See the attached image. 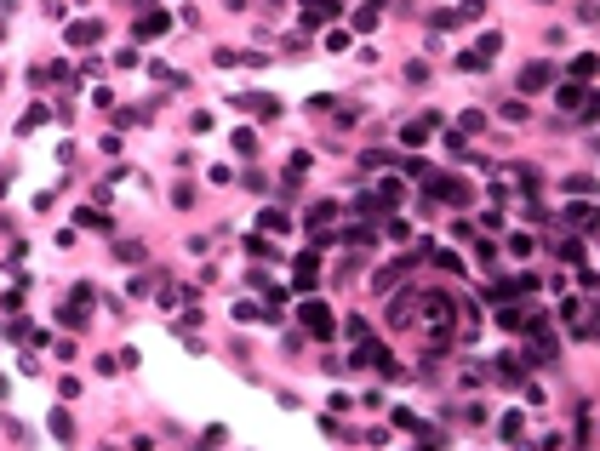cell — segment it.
<instances>
[{
    "instance_id": "obj_30",
    "label": "cell",
    "mask_w": 600,
    "mask_h": 451,
    "mask_svg": "<svg viewBox=\"0 0 600 451\" xmlns=\"http://www.w3.org/2000/svg\"><path fill=\"white\" fill-rule=\"evenodd\" d=\"M481 126H486V115H481V109H469V115L457 120V131H463V138H475V131H481Z\"/></svg>"
},
{
    "instance_id": "obj_4",
    "label": "cell",
    "mask_w": 600,
    "mask_h": 451,
    "mask_svg": "<svg viewBox=\"0 0 600 451\" xmlns=\"http://www.w3.org/2000/svg\"><path fill=\"white\" fill-rule=\"evenodd\" d=\"M297 326H309L315 337H332V332H337L332 308H326V303H315V297H304V303H297Z\"/></svg>"
},
{
    "instance_id": "obj_29",
    "label": "cell",
    "mask_w": 600,
    "mask_h": 451,
    "mask_svg": "<svg viewBox=\"0 0 600 451\" xmlns=\"http://www.w3.org/2000/svg\"><path fill=\"white\" fill-rule=\"evenodd\" d=\"M332 217H337V200H315L309 206V223H332Z\"/></svg>"
},
{
    "instance_id": "obj_41",
    "label": "cell",
    "mask_w": 600,
    "mask_h": 451,
    "mask_svg": "<svg viewBox=\"0 0 600 451\" xmlns=\"http://www.w3.org/2000/svg\"><path fill=\"white\" fill-rule=\"evenodd\" d=\"M183 303V286H160V308H178Z\"/></svg>"
},
{
    "instance_id": "obj_37",
    "label": "cell",
    "mask_w": 600,
    "mask_h": 451,
    "mask_svg": "<svg viewBox=\"0 0 600 451\" xmlns=\"http://www.w3.org/2000/svg\"><path fill=\"white\" fill-rule=\"evenodd\" d=\"M246 257H257V263H269V257H275V246H269V240H246Z\"/></svg>"
},
{
    "instance_id": "obj_16",
    "label": "cell",
    "mask_w": 600,
    "mask_h": 451,
    "mask_svg": "<svg viewBox=\"0 0 600 451\" xmlns=\"http://www.w3.org/2000/svg\"><path fill=\"white\" fill-rule=\"evenodd\" d=\"M292 275H297L292 286H297V292H304V297H309V292L320 286V280H315V251H304V257H297V268H292Z\"/></svg>"
},
{
    "instance_id": "obj_28",
    "label": "cell",
    "mask_w": 600,
    "mask_h": 451,
    "mask_svg": "<svg viewBox=\"0 0 600 451\" xmlns=\"http://www.w3.org/2000/svg\"><path fill=\"white\" fill-rule=\"evenodd\" d=\"M452 12H457V23H475L486 12V0H463V6H452Z\"/></svg>"
},
{
    "instance_id": "obj_31",
    "label": "cell",
    "mask_w": 600,
    "mask_h": 451,
    "mask_svg": "<svg viewBox=\"0 0 600 451\" xmlns=\"http://www.w3.org/2000/svg\"><path fill=\"white\" fill-rule=\"evenodd\" d=\"M566 195H594V177H589V171H578V177H566Z\"/></svg>"
},
{
    "instance_id": "obj_9",
    "label": "cell",
    "mask_w": 600,
    "mask_h": 451,
    "mask_svg": "<svg viewBox=\"0 0 600 451\" xmlns=\"http://www.w3.org/2000/svg\"><path fill=\"white\" fill-rule=\"evenodd\" d=\"M297 6H304V29H320L343 12V0H297Z\"/></svg>"
},
{
    "instance_id": "obj_10",
    "label": "cell",
    "mask_w": 600,
    "mask_h": 451,
    "mask_svg": "<svg viewBox=\"0 0 600 451\" xmlns=\"http://www.w3.org/2000/svg\"><path fill=\"white\" fill-rule=\"evenodd\" d=\"M235 109H252V115H263V120H275V115H280L275 92H246V98H235Z\"/></svg>"
},
{
    "instance_id": "obj_3",
    "label": "cell",
    "mask_w": 600,
    "mask_h": 451,
    "mask_svg": "<svg viewBox=\"0 0 600 451\" xmlns=\"http://www.w3.org/2000/svg\"><path fill=\"white\" fill-rule=\"evenodd\" d=\"M497 52H503V34H492V29H486L475 46H463V52H457V69H469V74H475V69H492V58H497Z\"/></svg>"
},
{
    "instance_id": "obj_44",
    "label": "cell",
    "mask_w": 600,
    "mask_h": 451,
    "mask_svg": "<svg viewBox=\"0 0 600 451\" xmlns=\"http://www.w3.org/2000/svg\"><path fill=\"white\" fill-rule=\"evenodd\" d=\"M263 6H280V0H263Z\"/></svg>"
},
{
    "instance_id": "obj_21",
    "label": "cell",
    "mask_w": 600,
    "mask_h": 451,
    "mask_svg": "<svg viewBox=\"0 0 600 451\" xmlns=\"http://www.w3.org/2000/svg\"><path fill=\"white\" fill-rule=\"evenodd\" d=\"M115 257L120 263H143L149 251H143V240H115Z\"/></svg>"
},
{
    "instance_id": "obj_36",
    "label": "cell",
    "mask_w": 600,
    "mask_h": 451,
    "mask_svg": "<svg viewBox=\"0 0 600 451\" xmlns=\"http://www.w3.org/2000/svg\"><path fill=\"white\" fill-rule=\"evenodd\" d=\"M257 223H263V229H269V235H286V211H263V217H257Z\"/></svg>"
},
{
    "instance_id": "obj_12",
    "label": "cell",
    "mask_w": 600,
    "mask_h": 451,
    "mask_svg": "<svg viewBox=\"0 0 600 451\" xmlns=\"http://www.w3.org/2000/svg\"><path fill=\"white\" fill-rule=\"evenodd\" d=\"M594 92H589V86L583 80H561V92H554V103H561V109H583Z\"/></svg>"
},
{
    "instance_id": "obj_14",
    "label": "cell",
    "mask_w": 600,
    "mask_h": 451,
    "mask_svg": "<svg viewBox=\"0 0 600 451\" xmlns=\"http://www.w3.org/2000/svg\"><path fill=\"white\" fill-rule=\"evenodd\" d=\"M497 440L521 445V440H526V412H503V423H497Z\"/></svg>"
},
{
    "instance_id": "obj_38",
    "label": "cell",
    "mask_w": 600,
    "mask_h": 451,
    "mask_svg": "<svg viewBox=\"0 0 600 451\" xmlns=\"http://www.w3.org/2000/svg\"><path fill=\"white\" fill-rule=\"evenodd\" d=\"M355 29H377V6H372V0H366V6L355 12Z\"/></svg>"
},
{
    "instance_id": "obj_5",
    "label": "cell",
    "mask_w": 600,
    "mask_h": 451,
    "mask_svg": "<svg viewBox=\"0 0 600 451\" xmlns=\"http://www.w3.org/2000/svg\"><path fill=\"white\" fill-rule=\"evenodd\" d=\"M435 131H441V115L429 109V115H417V120H406V126H400V149H423L429 138H435Z\"/></svg>"
},
{
    "instance_id": "obj_20",
    "label": "cell",
    "mask_w": 600,
    "mask_h": 451,
    "mask_svg": "<svg viewBox=\"0 0 600 451\" xmlns=\"http://www.w3.org/2000/svg\"><path fill=\"white\" fill-rule=\"evenodd\" d=\"M74 223H80V229H115V223H109L98 206H80V211H74Z\"/></svg>"
},
{
    "instance_id": "obj_40",
    "label": "cell",
    "mask_w": 600,
    "mask_h": 451,
    "mask_svg": "<svg viewBox=\"0 0 600 451\" xmlns=\"http://www.w3.org/2000/svg\"><path fill=\"white\" fill-rule=\"evenodd\" d=\"M509 251L514 257H532V235H509Z\"/></svg>"
},
{
    "instance_id": "obj_32",
    "label": "cell",
    "mask_w": 600,
    "mask_h": 451,
    "mask_svg": "<svg viewBox=\"0 0 600 451\" xmlns=\"http://www.w3.org/2000/svg\"><path fill=\"white\" fill-rule=\"evenodd\" d=\"M429 257H435V268H441V275H463V263H457L452 251H429Z\"/></svg>"
},
{
    "instance_id": "obj_25",
    "label": "cell",
    "mask_w": 600,
    "mask_h": 451,
    "mask_svg": "<svg viewBox=\"0 0 600 451\" xmlns=\"http://www.w3.org/2000/svg\"><path fill=\"white\" fill-rule=\"evenodd\" d=\"M52 440H74V417L69 412H52Z\"/></svg>"
},
{
    "instance_id": "obj_19",
    "label": "cell",
    "mask_w": 600,
    "mask_h": 451,
    "mask_svg": "<svg viewBox=\"0 0 600 451\" xmlns=\"http://www.w3.org/2000/svg\"><path fill=\"white\" fill-rule=\"evenodd\" d=\"M23 297H29V280H18V286H6V292H0V308H6V314H18V308H23Z\"/></svg>"
},
{
    "instance_id": "obj_34",
    "label": "cell",
    "mask_w": 600,
    "mask_h": 451,
    "mask_svg": "<svg viewBox=\"0 0 600 451\" xmlns=\"http://www.w3.org/2000/svg\"><path fill=\"white\" fill-rule=\"evenodd\" d=\"M395 429H406V434H417V429H423V417H417V412H406V405H400V412H395Z\"/></svg>"
},
{
    "instance_id": "obj_42",
    "label": "cell",
    "mask_w": 600,
    "mask_h": 451,
    "mask_svg": "<svg viewBox=\"0 0 600 451\" xmlns=\"http://www.w3.org/2000/svg\"><path fill=\"white\" fill-rule=\"evenodd\" d=\"M171 206H183V211H189V206H195V189H189V183H178V189H171Z\"/></svg>"
},
{
    "instance_id": "obj_13",
    "label": "cell",
    "mask_w": 600,
    "mask_h": 451,
    "mask_svg": "<svg viewBox=\"0 0 600 451\" xmlns=\"http://www.w3.org/2000/svg\"><path fill=\"white\" fill-rule=\"evenodd\" d=\"M549 80H554V69H549V63L537 58V63H526V69H521V92H543Z\"/></svg>"
},
{
    "instance_id": "obj_11",
    "label": "cell",
    "mask_w": 600,
    "mask_h": 451,
    "mask_svg": "<svg viewBox=\"0 0 600 451\" xmlns=\"http://www.w3.org/2000/svg\"><path fill=\"white\" fill-rule=\"evenodd\" d=\"M98 40H103V23H98V18L69 23V46H98Z\"/></svg>"
},
{
    "instance_id": "obj_1",
    "label": "cell",
    "mask_w": 600,
    "mask_h": 451,
    "mask_svg": "<svg viewBox=\"0 0 600 451\" xmlns=\"http://www.w3.org/2000/svg\"><path fill=\"white\" fill-rule=\"evenodd\" d=\"M417 308H423L429 332H435V348H429V354H446V343H452V297L446 292H429V297H417Z\"/></svg>"
},
{
    "instance_id": "obj_26",
    "label": "cell",
    "mask_w": 600,
    "mask_h": 451,
    "mask_svg": "<svg viewBox=\"0 0 600 451\" xmlns=\"http://www.w3.org/2000/svg\"><path fill=\"white\" fill-rule=\"evenodd\" d=\"M349 46H355L349 29H332V34H326V52H349Z\"/></svg>"
},
{
    "instance_id": "obj_2",
    "label": "cell",
    "mask_w": 600,
    "mask_h": 451,
    "mask_svg": "<svg viewBox=\"0 0 600 451\" xmlns=\"http://www.w3.org/2000/svg\"><path fill=\"white\" fill-rule=\"evenodd\" d=\"M423 183H429V200H441V206H469L475 200V189L463 183V177H452V171H423Z\"/></svg>"
},
{
    "instance_id": "obj_27",
    "label": "cell",
    "mask_w": 600,
    "mask_h": 451,
    "mask_svg": "<svg viewBox=\"0 0 600 451\" xmlns=\"http://www.w3.org/2000/svg\"><path fill=\"white\" fill-rule=\"evenodd\" d=\"M372 286H377V292H395V286H400V268H377Z\"/></svg>"
},
{
    "instance_id": "obj_43",
    "label": "cell",
    "mask_w": 600,
    "mask_h": 451,
    "mask_svg": "<svg viewBox=\"0 0 600 451\" xmlns=\"http://www.w3.org/2000/svg\"><path fill=\"white\" fill-rule=\"evenodd\" d=\"M189 126H195V131H211L218 120H211V109H195V115H189Z\"/></svg>"
},
{
    "instance_id": "obj_17",
    "label": "cell",
    "mask_w": 600,
    "mask_h": 451,
    "mask_svg": "<svg viewBox=\"0 0 600 451\" xmlns=\"http://www.w3.org/2000/svg\"><path fill=\"white\" fill-rule=\"evenodd\" d=\"M166 29H171V12H166V6H160V12H143V18H138V34H143V40H149V34H166Z\"/></svg>"
},
{
    "instance_id": "obj_15",
    "label": "cell",
    "mask_w": 600,
    "mask_h": 451,
    "mask_svg": "<svg viewBox=\"0 0 600 451\" xmlns=\"http://www.w3.org/2000/svg\"><path fill=\"white\" fill-rule=\"evenodd\" d=\"M412 314H417V292H400L389 303V326H412Z\"/></svg>"
},
{
    "instance_id": "obj_33",
    "label": "cell",
    "mask_w": 600,
    "mask_h": 451,
    "mask_svg": "<svg viewBox=\"0 0 600 451\" xmlns=\"http://www.w3.org/2000/svg\"><path fill=\"white\" fill-rule=\"evenodd\" d=\"M34 126H46V109H40V103H34V109H23V120H18V131H34Z\"/></svg>"
},
{
    "instance_id": "obj_39",
    "label": "cell",
    "mask_w": 600,
    "mask_h": 451,
    "mask_svg": "<svg viewBox=\"0 0 600 451\" xmlns=\"http://www.w3.org/2000/svg\"><path fill=\"white\" fill-rule=\"evenodd\" d=\"M235 320L246 326V320H263V308H257V303H235Z\"/></svg>"
},
{
    "instance_id": "obj_8",
    "label": "cell",
    "mask_w": 600,
    "mask_h": 451,
    "mask_svg": "<svg viewBox=\"0 0 600 451\" xmlns=\"http://www.w3.org/2000/svg\"><path fill=\"white\" fill-rule=\"evenodd\" d=\"M537 292V275H514V280H497V286H486V297L492 303H509V297H532Z\"/></svg>"
},
{
    "instance_id": "obj_23",
    "label": "cell",
    "mask_w": 600,
    "mask_h": 451,
    "mask_svg": "<svg viewBox=\"0 0 600 451\" xmlns=\"http://www.w3.org/2000/svg\"><path fill=\"white\" fill-rule=\"evenodd\" d=\"M383 235H389V246H406V240H412V223L389 217V223H383Z\"/></svg>"
},
{
    "instance_id": "obj_18",
    "label": "cell",
    "mask_w": 600,
    "mask_h": 451,
    "mask_svg": "<svg viewBox=\"0 0 600 451\" xmlns=\"http://www.w3.org/2000/svg\"><path fill=\"white\" fill-rule=\"evenodd\" d=\"M229 143H235V155H246V160H257V131H252V126H240V131H235V138H229Z\"/></svg>"
},
{
    "instance_id": "obj_22",
    "label": "cell",
    "mask_w": 600,
    "mask_h": 451,
    "mask_svg": "<svg viewBox=\"0 0 600 451\" xmlns=\"http://www.w3.org/2000/svg\"><path fill=\"white\" fill-rule=\"evenodd\" d=\"M572 80H583V86L594 80V52H578V58H572Z\"/></svg>"
},
{
    "instance_id": "obj_35",
    "label": "cell",
    "mask_w": 600,
    "mask_h": 451,
    "mask_svg": "<svg viewBox=\"0 0 600 451\" xmlns=\"http://www.w3.org/2000/svg\"><path fill=\"white\" fill-rule=\"evenodd\" d=\"M503 120H509V126H521V120H526V103H521V98H509V103H503Z\"/></svg>"
},
{
    "instance_id": "obj_24",
    "label": "cell",
    "mask_w": 600,
    "mask_h": 451,
    "mask_svg": "<svg viewBox=\"0 0 600 451\" xmlns=\"http://www.w3.org/2000/svg\"><path fill=\"white\" fill-rule=\"evenodd\" d=\"M497 326L503 332H526V314L521 308H497Z\"/></svg>"
},
{
    "instance_id": "obj_6",
    "label": "cell",
    "mask_w": 600,
    "mask_h": 451,
    "mask_svg": "<svg viewBox=\"0 0 600 451\" xmlns=\"http://www.w3.org/2000/svg\"><path fill=\"white\" fill-rule=\"evenodd\" d=\"M554 354H561V343L549 337V326H537L532 343H526V354H521V366H554Z\"/></svg>"
},
{
    "instance_id": "obj_7",
    "label": "cell",
    "mask_w": 600,
    "mask_h": 451,
    "mask_svg": "<svg viewBox=\"0 0 600 451\" xmlns=\"http://www.w3.org/2000/svg\"><path fill=\"white\" fill-rule=\"evenodd\" d=\"M366 195H372V206H377V211H395V206L406 200V183H400L395 171H389V177H383V183H372Z\"/></svg>"
}]
</instances>
